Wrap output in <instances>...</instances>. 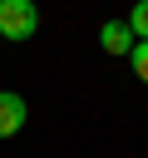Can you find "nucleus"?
Returning <instances> with one entry per match:
<instances>
[{"mask_svg":"<svg viewBox=\"0 0 148 158\" xmlns=\"http://www.w3.org/2000/svg\"><path fill=\"white\" fill-rule=\"evenodd\" d=\"M39 30V5L35 0H0V40H30Z\"/></svg>","mask_w":148,"mask_h":158,"instance_id":"1","label":"nucleus"},{"mask_svg":"<svg viewBox=\"0 0 148 158\" xmlns=\"http://www.w3.org/2000/svg\"><path fill=\"white\" fill-rule=\"evenodd\" d=\"M30 118V104L15 94V89H0V138H15Z\"/></svg>","mask_w":148,"mask_h":158,"instance_id":"2","label":"nucleus"},{"mask_svg":"<svg viewBox=\"0 0 148 158\" xmlns=\"http://www.w3.org/2000/svg\"><path fill=\"white\" fill-rule=\"evenodd\" d=\"M99 49H104V54H128V49H133L128 20H104V25H99Z\"/></svg>","mask_w":148,"mask_h":158,"instance_id":"3","label":"nucleus"},{"mask_svg":"<svg viewBox=\"0 0 148 158\" xmlns=\"http://www.w3.org/2000/svg\"><path fill=\"white\" fill-rule=\"evenodd\" d=\"M128 30H133V40H148V0H138L128 10Z\"/></svg>","mask_w":148,"mask_h":158,"instance_id":"4","label":"nucleus"},{"mask_svg":"<svg viewBox=\"0 0 148 158\" xmlns=\"http://www.w3.org/2000/svg\"><path fill=\"white\" fill-rule=\"evenodd\" d=\"M128 64H133V74L148 84V40H133V49H128Z\"/></svg>","mask_w":148,"mask_h":158,"instance_id":"5","label":"nucleus"}]
</instances>
